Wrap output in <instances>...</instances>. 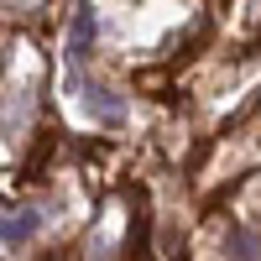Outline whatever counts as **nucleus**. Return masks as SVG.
<instances>
[{
	"label": "nucleus",
	"mask_w": 261,
	"mask_h": 261,
	"mask_svg": "<svg viewBox=\"0 0 261 261\" xmlns=\"http://www.w3.org/2000/svg\"><path fill=\"white\" fill-rule=\"evenodd\" d=\"M89 37H94V11L79 6V16H73V47H89Z\"/></svg>",
	"instance_id": "2"
},
{
	"label": "nucleus",
	"mask_w": 261,
	"mask_h": 261,
	"mask_svg": "<svg viewBox=\"0 0 261 261\" xmlns=\"http://www.w3.org/2000/svg\"><path fill=\"white\" fill-rule=\"evenodd\" d=\"M42 261H68V256H63V251H58V256H42Z\"/></svg>",
	"instance_id": "3"
},
{
	"label": "nucleus",
	"mask_w": 261,
	"mask_h": 261,
	"mask_svg": "<svg viewBox=\"0 0 261 261\" xmlns=\"http://www.w3.org/2000/svg\"><path fill=\"white\" fill-rule=\"evenodd\" d=\"M32 214H11V220H0V235H6V241H27V235H32Z\"/></svg>",
	"instance_id": "1"
}]
</instances>
